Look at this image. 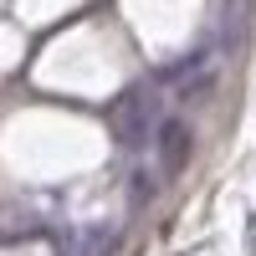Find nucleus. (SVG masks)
Wrapping results in <instances>:
<instances>
[{
    "label": "nucleus",
    "mask_w": 256,
    "mask_h": 256,
    "mask_svg": "<svg viewBox=\"0 0 256 256\" xmlns=\"http://www.w3.org/2000/svg\"><path fill=\"white\" fill-rule=\"evenodd\" d=\"M148 134H159V92L138 82L113 102V138L123 148H144Z\"/></svg>",
    "instance_id": "f257e3e1"
},
{
    "label": "nucleus",
    "mask_w": 256,
    "mask_h": 256,
    "mask_svg": "<svg viewBox=\"0 0 256 256\" xmlns=\"http://www.w3.org/2000/svg\"><path fill=\"white\" fill-rule=\"evenodd\" d=\"M154 144H159V174L174 180V174H184L190 154H195V128L184 118H159V138Z\"/></svg>",
    "instance_id": "f03ea898"
},
{
    "label": "nucleus",
    "mask_w": 256,
    "mask_h": 256,
    "mask_svg": "<svg viewBox=\"0 0 256 256\" xmlns=\"http://www.w3.org/2000/svg\"><path fill=\"white\" fill-rule=\"evenodd\" d=\"M113 241H118V230H113V226H92V230H82V236L72 241L67 256H108Z\"/></svg>",
    "instance_id": "7ed1b4c3"
}]
</instances>
